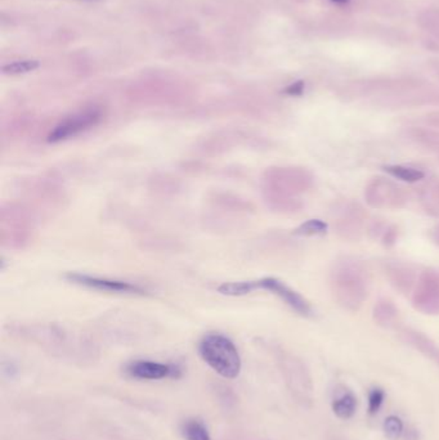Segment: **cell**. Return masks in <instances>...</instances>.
<instances>
[{
	"label": "cell",
	"mask_w": 439,
	"mask_h": 440,
	"mask_svg": "<svg viewBox=\"0 0 439 440\" xmlns=\"http://www.w3.org/2000/svg\"><path fill=\"white\" fill-rule=\"evenodd\" d=\"M275 192L294 196L313 186V175L303 167H280L269 174Z\"/></svg>",
	"instance_id": "6"
},
{
	"label": "cell",
	"mask_w": 439,
	"mask_h": 440,
	"mask_svg": "<svg viewBox=\"0 0 439 440\" xmlns=\"http://www.w3.org/2000/svg\"><path fill=\"white\" fill-rule=\"evenodd\" d=\"M206 365L226 378H236L241 372V357L231 339L220 334L206 335L199 346Z\"/></svg>",
	"instance_id": "2"
},
{
	"label": "cell",
	"mask_w": 439,
	"mask_h": 440,
	"mask_svg": "<svg viewBox=\"0 0 439 440\" xmlns=\"http://www.w3.org/2000/svg\"><path fill=\"white\" fill-rule=\"evenodd\" d=\"M255 290H258L256 281H241L222 283L218 287V292L226 296H244L251 294Z\"/></svg>",
	"instance_id": "18"
},
{
	"label": "cell",
	"mask_w": 439,
	"mask_h": 440,
	"mask_svg": "<svg viewBox=\"0 0 439 440\" xmlns=\"http://www.w3.org/2000/svg\"><path fill=\"white\" fill-rule=\"evenodd\" d=\"M332 3H337V4H345V3H348L349 0H331Z\"/></svg>",
	"instance_id": "27"
},
{
	"label": "cell",
	"mask_w": 439,
	"mask_h": 440,
	"mask_svg": "<svg viewBox=\"0 0 439 440\" xmlns=\"http://www.w3.org/2000/svg\"><path fill=\"white\" fill-rule=\"evenodd\" d=\"M420 202L426 211L432 215H439V179L429 182L420 191Z\"/></svg>",
	"instance_id": "13"
},
{
	"label": "cell",
	"mask_w": 439,
	"mask_h": 440,
	"mask_svg": "<svg viewBox=\"0 0 439 440\" xmlns=\"http://www.w3.org/2000/svg\"><path fill=\"white\" fill-rule=\"evenodd\" d=\"M384 170L393 178L399 179L407 183H416L426 177L424 172H421L416 167H411V166L389 165L385 166Z\"/></svg>",
	"instance_id": "15"
},
{
	"label": "cell",
	"mask_w": 439,
	"mask_h": 440,
	"mask_svg": "<svg viewBox=\"0 0 439 440\" xmlns=\"http://www.w3.org/2000/svg\"><path fill=\"white\" fill-rule=\"evenodd\" d=\"M66 280L71 283L80 285L88 289L99 290L106 292H115V294H134V295H146L147 291L141 286L124 281H115L99 277L80 275V273H69L66 275Z\"/></svg>",
	"instance_id": "8"
},
{
	"label": "cell",
	"mask_w": 439,
	"mask_h": 440,
	"mask_svg": "<svg viewBox=\"0 0 439 440\" xmlns=\"http://www.w3.org/2000/svg\"><path fill=\"white\" fill-rule=\"evenodd\" d=\"M397 241V229L396 228H385L384 243L386 246H391Z\"/></svg>",
	"instance_id": "24"
},
{
	"label": "cell",
	"mask_w": 439,
	"mask_h": 440,
	"mask_svg": "<svg viewBox=\"0 0 439 440\" xmlns=\"http://www.w3.org/2000/svg\"><path fill=\"white\" fill-rule=\"evenodd\" d=\"M384 275L394 289L401 294H410L418 282L416 270L408 263L388 260L384 264Z\"/></svg>",
	"instance_id": "11"
},
{
	"label": "cell",
	"mask_w": 439,
	"mask_h": 440,
	"mask_svg": "<svg viewBox=\"0 0 439 440\" xmlns=\"http://www.w3.org/2000/svg\"><path fill=\"white\" fill-rule=\"evenodd\" d=\"M356 409H357V399L352 392H347L332 402V411L339 419H350L356 413Z\"/></svg>",
	"instance_id": "16"
},
{
	"label": "cell",
	"mask_w": 439,
	"mask_h": 440,
	"mask_svg": "<svg viewBox=\"0 0 439 440\" xmlns=\"http://www.w3.org/2000/svg\"><path fill=\"white\" fill-rule=\"evenodd\" d=\"M304 92V83L303 82H296V83L288 85L285 89V93L288 96H300Z\"/></svg>",
	"instance_id": "23"
},
{
	"label": "cell",
	"mask_w": 439,
	"mask_h": 440,
	"mask_svg": "<svg viewBox=\"0 0 439 440\" xmlns=\"http://www.w3.org/2000/svg\"><path fill=\"white\" fill-rule=\"evenodd\" d=\"M412 305L428 316L439 314V273L432 269L424 270L412 291Z\"/></svg>",
	"instance_id": "4"
},
{
	"label": "cell",
	"mask_w": 439,
	"mask_h": 440,
	"mask_svg": "<svg viewBox=\"0 0 439 440\" xmlns=\"http://www.w3.org/2000/svg\"><path fill=\"white\" fill-rule=\"evenodd\" d=\"M102 114L98 109H88L74 114L55 125V129L49 133L47 141L49 143H58L62 141H67L70 138L76 137L96 126L99 123Z\"/></svg>",
	"instance_id": "5"
},
{
	"label": "cell",
	"mask_w": 439,
	"mask_h": 440,
	"mask_svg": "<svg viewBox=\"0 0 439 440\" xmlns=\"http://www.w3.org/2000/svg\"><path fill=\"white\" fill-rule=\"evenodd\" d=\"M326 231H327V224L325 221L320 219H310L296 228L294 233L296 236H303V237H313V236L326 233Z\"/></svg>",
	"instance_id": "19"
},
{
	"label": "cell",
	"mask_w": 439,
	"mask_h": 440,
	"mask_svg": "<svg viewBox=\"0 0 439 440\" xmlns=\"http://www.w3.org/2000/svg\"><path fill=\"white\" fill-rule=\"evenodd\" d=\"M428 123H429V125H432V126H434V128H439V116H438V115H437V116H435V117H430V119H429V121H428Z\"/></svg>",
	"instance_id": "26"
},
{
	"label": "cell",
	"mask_w": 439,
	"mask_h": 440,
	"mask_svg": "<svg viewBox=\"0 0 439 440\" xmlns=\"http://www.w3.org/2000/svg\"><path fill=\"white\" fill-rule=\"evenodd\" d=\"M39 67V62L35 60H23V61H16V62L8 63L3 66V74L6 75H20V74H28Z\"/></svg>",
	"instance_id": "20"
},
{
	"label": "cell",
	"mask_w": 439,
	"mask_h": 440,
	"mask_svg": "<svg viewBox=\"0 0 439 440\" xmlns=\"http://www.w3.org/2000/svg\"><path fill=\"white\" fill-rule=\"evenodd\" d=\"M182 434L185 440H212L205 424L197 419L185 421L182 425Z\"/></svg>",
	"instance_id": "17"
},
{
	"label": "cell",
	"mask_w": 439,
	"mask_h": 440,
	"mask_svg": "<svg viewBox=\"0 0 439 440\" xmlns=\"http://www.w3.org/2000/svg\"><path fill=\"white\" fill-rule=\"evenodd\" d=\"M374 318L379 324L391 326L399 318V309L391 300H379L374 307Z\"/></svg>",
	"instance_id": "14"
},
{
	"label": "cell",
	"mask_w": 439,
	"mask_h": 440,
	"mask_svg": "<svg viewBox=\"0 0 439 440\" xmlns=\"http://www.w3.org/2000/svg\"><path fill=\"white\" fill-rule=\"evenodd\" d=\"M408 137L415 145L426 152L439 155V131L428 129H412Z\"/></svg>",
	"instance_id": "12"
},
{
	"label": "cell",
	"mask_w": 439,
	"mask_h": 440,
	"mask_svg": "<svg viewBox=\"0 0 439 440\" xmlns=\"http://www.w3.org/2000/svg\"><path fill=\"white\" fill-rule=\"evenodd\" d=\"M128 375L138 380H163L180 376L178 365L160 363L153 361H136L126 367Z\"/></svg>",
	"instance_id": "10"
},
{
	"label": "cell",
	"mask_w": 439,
	"mask_h": 440,
	"mask_svg": "<svg viewBox=\"0 0 439 440\" xmlns=\"http://www.w3.org/2000/svg\"><path fill=\"white\" fill-rule=\"evenodd\" d=\"M384 399L385 392H383V389L376 387V389L371 390L370 394H369V413L371 416L379 412V409L384 403Z\"/></svg>",
	"instance_id": "22"
},
{
	"label": "cell",
	"mask_w": 439,
	"mask_h": 440,
	"mask_svg": "<svg viewBox=\"0 0 439 440\" xmlns=\"http://www.w3.org/2000/svg\"><path fill=\"white\" fill-rule=\"evenodd\" d=\"M330 289L344 309H361L369 296V280L364 265L350 258L337 260L330 272Z\"/></svg>",
	"instance_id": "1"
},
{
	"label": "cell",
	"mask_w": 439,
	"mask_h": 440,
	"mask_svg": "<svg viewBox=\"0 0 439 440\" xmlns=\"http://www.w3.org/2000/svg\"><path fill=\"white\" fill-rule=\"evenodd\" d=\"M366 213L358 204L350 202L344 207L343 213L335 221L337 236L348 241L359 240L364 233Z\"/></svg>",
	"instance_id": "9"
},
{
	"label": "cell",
	"mask_w": 439,
	"mask_h": 440,
	"mask_svg": "<svg viewBox=\"0 0 439 440\" xmlns=\"http://www.w3.org/2000/svg\"><path fill=\"white\" fill-rule=\"evenodd\" d=\"M385 435L388 439L399 440L401 435L403 434V422L397 416H389L385 419L384 422Z\"/></svg>",
	"instance_id": "21"
},
{
	"label": "cell",
	"mask_w": 439,
	"mask_h": 440,
	"mask_svg": "<svg viewBox=\"0 0 439 440\" xmlns=\"http://www.w3.org/2000/svg\"><path fill=\"white\" fill-rule=\"evenodd\" d=\"M430 238H432V241L439 248V224L438 226H435V227L433 228L432 231H430Z\"/></svg>",
	"instance_id": "25"
},
{
	"label": "cell",
	"mask_w": 439,
	"mask_h": 440,
	"mask_svg": "<svg viewBox=\"0 0 439 440\" xmlns=\"http://www.w3.org/2000/svg\"><path fill=\"white\" fill-rule=\"evenodd\" d=\"M256 287L258 290H267L269 292L278 296L283 303L288 304L291 309L296 310L300 316H312L310 304L299 292H296V290L288 287L286 283L282 282L280 280L273 277L261 278L256 281Z\"/></svg>",
	"instance_id": "7"
},
{
	"label": "cell",
	"mask_w": 439,
	"mask_h": 440,
	"mask_svg": "<svg viewBox=\"0 0 439 440\" xmlns=\"http://www.w3.org/2000/svg\"><path fill=\"white\" fill-rule=\"evenodd\" d=\"M364 199L369 207L384 210L402 209L408 202L403 187L385 177H375L364 187Z\"/></svg>",
	"instance_id": "3"
}]
</instances>
